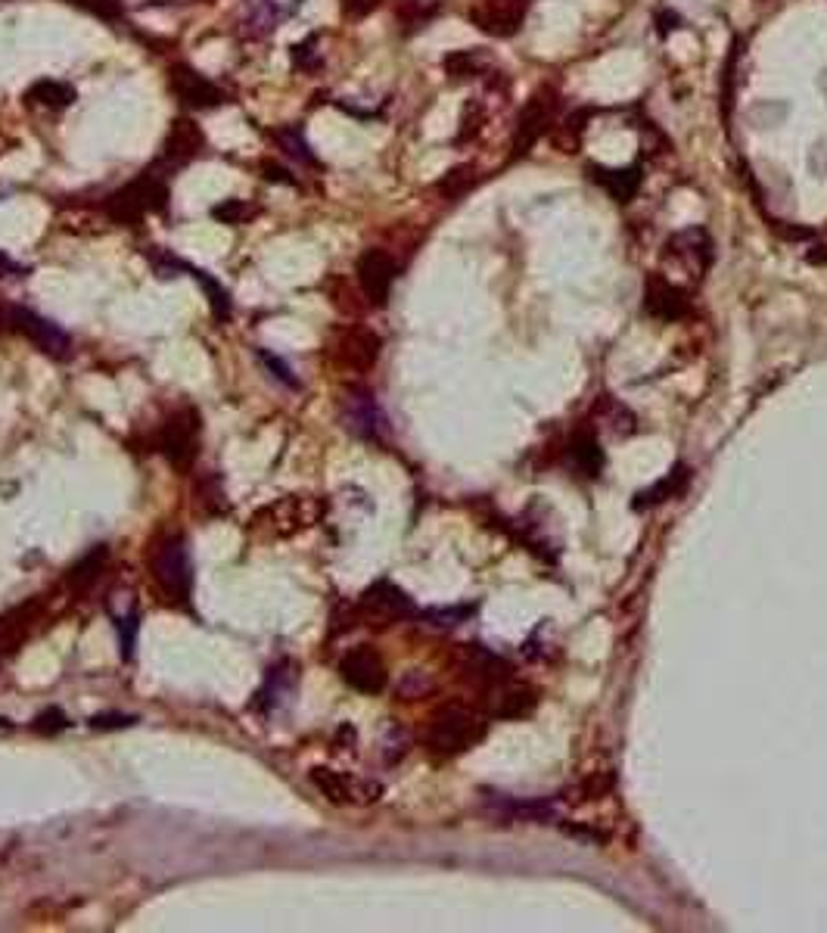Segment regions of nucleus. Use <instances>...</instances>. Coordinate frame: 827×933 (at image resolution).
<instances>
[{
    "mask_svg": "<svg viewBox=\"0 0 827 933\" xmlns=\"http://www.w3.org/2000/svg\"><path fill=\"white\" fill-rule=\"evenodd\" d=\"M482 731H486V725H482V719L473 710H467V706H445V710H439L430 719L426 747L439 756H458L482 738Z\"/></svg>",
    "mask_w": 827,
    "mask_h": 933,
    "instance_id": "f257e3e1",
    "label": "nucleus"
},
{
    "mask_svg": "<svg viewBox=\"0 0 827 933\" xmlns=\"http://www.w3.org/2000/svg\"><path fill=\"white\" fill-rule=\"evenodd\" d=\"M663 262H666V280H672V284H678L681 290H684V284H697L712 262L709 234L703 228H688V231L675 234L666 243Z\"/></svg>",
    "mask_w": 827,
    "mask_h": 933,
    "instance_id": "f03ea898",
    "label": "nucleus"
},
{
    "mask_svg": "<svg viewBox=\"0 0 827 933\" xmlns=\"http://www.w3.org/2000/svg\"><path fill=\"white\" fill-rule=\"evenodd\" d=\"M165 200H168L165 181H159L156 175H140L137 181H131L128 187H122L119 193L109 196L106 212L112 221L134 224L150 212H162Z\"/></svg>",
    "mask_w": 827,
    "mask_h": 933,
    "instance_id": "7ed1b4c3",
    "label": "nucleus"
},
{
    "mask_svg": "<svg viewBox=\"0 0 827 933\" xmlns=\"http://www.w3.org/2000/svg\"><path fill=\"white\" fill-rule=\"evenodd\" d=\"M153 576L159 582V588L165 595H171L175 601H187L190 588H193V567H190V554L181 535L175 539H165L156 545L153 551Z\"/></svg>",
    "mask_w": 827,
    "mask_h": 933,
    "instance_id": "20e7f679",
    "label": "nucleus"
},
{
    "mask_svg": "<svg viewBox=\"0 0 827 933\" xmlns=\"http://www.w3.org/2000/svg\"><path fill=\"white\" fill-rule=\"evenodd\" d=\"M196 442H199V411L193 408L171 414L159 433L162 455L175 467H190V461L196 458Z\"/></svg>",
    "mask_w": 827,
    "mask_h": 933,
    "instance_id": "39448f33",
    "label": "nucleus"
},
{
    "mask_svg": "<svg viewBox=\"0 0 827 933\" xmlns=\"http://www.w3.org/2000/svg\"><path fill=\"white\" fill-rule=\"evenodd\" d=\"M311 784H315L321 794L336 803V806H355V803H374L380 787L377 784H367V781H358L346 772H336V769H327V766H318L311 769Z\"/></svg>",
    "mask_w": 827,
    "mask_h": 933,
    "instance_id": "423d86ee",
    "label": "nucleus"
},
{
    "mask_svg": "<svg viewBox=\"0 0 827 933\" xmlns=\"http://www.w3.org/2000/svg\"><path fill=\"white\" fill-rule=\"evenodd\" d=\"M339 675H342V682L355 691H361V694H380L386 688V678H389L380 654L370 647L349 650L339 663Z\"/></svg>",
    "mask_w": 827,
    "mask_h": 933,
    "instance_id": "0eeeda50",
    "label": "nucleus"
},
{
    "mask_svg": "<svg viewBox=\"0 0 827 933\" xmlns=\"http://www.w3.org/2000/svg\"><path fill=\"white\" fill-rule=\"evenodd\" d=\"M302 7H305V0H246L243 32L252 38H265L277 32L283 22H290Z\"/></svg>",
    "mask_w": 827,
    "mask_h": 933,
    "instance_id": "6e6552de",
    "label": "nucleus"
},
{
    "mask_svg": "<svg viewBox=\"0 0 827 933\" xmlns=\"http://www.w3.org/2000/svg\"><path fill=\"white\" fill-rule=\"evenodd\" d=\"M168 88L190 109H212V106L224 103V94H221L218 84H212L206 75H199L190 66L168 69Z\"/></svg>",
    "mask_w": 827,
    "mask_h": 933,
    "instance_id": "1a4fd4ad",
    "label": "nucleus"
},
{
    "mask_svg": "<svg viewBox=\"0 0 827 933\" xmlns=\"http://www.w3.org/2000/svg\"><path fill=\"white\" fill-rule=\"evenodd\" d=\"M268 526L277 532V535H296V532H305L318 523L321 517V504L315 498H305V495H290V498H280L274 507H268Z\"/></svg>",
    "mask_w": 827,
    "mask_h": 933,
    "instance_id": "9d476101",
    "label": "nucleus"
},
{
    "mask_svg": "<svg viewBox=\"0 0 827 933\" xmlns=\"http://www.w3.org/2000/svg\"><path fill=\"white\" fill-rule=\"evenodd\" d=\"M7 321L19 330V333H25L32 343L41 349V352H50V355H63L66 349H69V336L56 327V324H50L47 318H41V315H35V311H28V308H10L7 311Z\"/></svg>",
    "mask_w": 827,
    "mask_h": 933,
    "instance_id": "9b49d317",
    "label": "nucleus"
},
{
    "mask_svg": "<svg viewBox=\"0 0 827 933\" xmlns=\"http://www.w3.org/2000/svg\"><path fill=\"white\" fill-rule=\"evenodd\" d=\"M392 280H395V262L386 256V252L383 249L364 252L361 262H358V284H361L364 296L374 305H383L389 299Z\"/></svg>",
    "mask_w": 827,
    "mask_h": 933,
    "instance_id": "f8f14e48",
    "label": "nucleus"
},
{
    "mask_svg": "<svg viewBox=\"0 0 827 933\" xmlns=\"http://www.w3.org/2000/svg\"><path fill=\"white\" fill-rule=\"evenodd\" d=\"M644 308L647 315L660 318V321H678L684 311H688V296L678 284L666 277H657L647 284V293H644Z\"/></svg>",
    "mask_w": 827,
    "mask_h": 933,
    "instance_id": "ddd939ff",
    "label": "nucleus"
},
{
    "mask_svg": "<svg viewBox=\"0 0 827 933\" xmlns=\"http://www.w3.org/2000/svg\"><path fill=\"white\" fill-rule=\"evenodd\" d=\"M364 613L377 616V619H402L411 613V601L402 588H395L392 582H377L374 588L364 591L361 598Z\"/></svg>",
    "mask_w": 827,
    "mask_h": 933,
    "instance_id": "4468645a",
    "label": "nucleus"
},
{
    "mask_svg": "<svg viewBox=\"0 0 827 933\" xmlns=\"http://www.w3.org/2000/svg\"><path fill=\"white\" fill-rule=\"evenodd\" d=\"M551 119H554V112H551V100H548L545 94H538V97H535V100L523 109V116H520V125H517V140H513V147H517V153L532 150V147H535V140L548 131Z\"/></svg>",
    "mask_w": 827,
    "mask_h": 933,
    "instance_id": "2eb2a0df",
    "label": "nucleus"
},
{
    "mask_svg": "<svg viewBox=\"0 0 827 933\" xmlns=\"http://www.w3.org/2000/svg\"><path fill=\"white\" fill-rule=\"evenodd\" d=\"M203 144H206L203 131H199L190 119H178L165 137V156L175 165H184V162H190L203 153Z\"/></svg>",
    "mask_w": 827,
    "mask_h": 933,
    "instance_id": "dca6fc26",
    "label": "nucleus"
},
{
    "mask_svg": "<svg viewBox=\"0 0 827 933\" xmlns=\"http://www.w3.org/2000/svg\"><path fill=\"white\" fill-rule=\"evenodd\" d=\"M591 172V178L601 184L616 203H629V200H635V193H638V187H641V168L638 165H632V168H597V165H591L588 168Z\"/></svg>",
    "mask_w": 827,
    "mask_h": 933,
    "instance_id": "f3484780",
    "label": "nucleus"
},
{
    "mask_svg": "<svg viewBox=\"0 0 827 933\" xmlns=\"http://www.w3.org/2000/svg\"><path fill=\"white\" fill-rule=\"evenodd\" d=\"M535 706V691L526 685H504L498 682V697L492 703V713L498 719H520L529 716V710Z\"/></svg>",
    "mask_w": 827,
    "mask_h": 933,
    "instance_id": "a211bd4d",
    "label": "nucleus"
},
{
    "mask_svg": "<svg viewBox=\"0 0 827 933\" xmlns=\"http://www.w3.org/2000/svg\"><path fill=\"white\" fill-rule=\"evenodd\" d=\"M106 557H109V551H106L103 545L84 554V557L75 563V567L69 570V585H72V588H88V585L100 576V570L106 567Z\"/></svg>",
    "mask_w": 827,
    "mask_h": 933,
    "instance_id": "6ab92c4d",
    "label": "nucleus"
},
{
    "mask_svg": "<svg viewBox=\"0 0 827 933\" xmlns=\"http://www.w3.org/2000/svg\"><path fill=\"white\" fill-rule=\"evenodd\" d=\"M28 100H35L41 106H50V109H63L75 100V91L63 81H38L32 91H28Z\"/></svg>",
    "mask_w": 827,
    "mask_h": 933,
    "instance_id": "aec40b11",
    "label": "nucleus"
},
{
    "mask_svg": "<svg viewBox=\"0 0 827 933\" xmlns=\"http://www.w3.org/2000/svg\"><path fill=\"white\" fill-rule=\"evenodd\" d=\"M187 274H190L193 280H199V284H203V290H206V296H209V305H212V311H215V318H227V315H231V296H227V290L218 284L215 277H209L206 271H199V268H190V265H187Z\"/></svg>",
    "mask_w": 827,
    "mask_h": 933,
    "instance_id": "412c9836",
    "label": "nucleus"
},
{
    "mask_svg": "<svg viewBox=\"0 0 827 933\" xmlns=\"http://www.w3.org/2000/svg\"><path fill=\"white\" fill-rule=\"evenodd\" d=\"M569 455H573L576 467L585 470L588 476H594L597 470H601V448H597V442L591 436H579L573 442V448H569Z\"/></svg>",
    "mask_w": 827,
    "mask_h": 933,
    "instance_id": "4be33fe9",
    "label": "nucleus"
},
{
    "mask_svg": "<svg viewBox=\"0 0 827 933\" xmlns=\"http://www.w3.org/2000/svg\"><path fill=\"white\" fill-rule=\"evenodd\" d=\"M274 140H277V144H280V150L287 153L290 159H296V162H305V165H311V162H315V156H311V147L305 144L302 131H296V128H283V131H274Z\"/></svg>",
    "mask_w": 827,
    "mask_h": 933,
    "instance_id": "5701e85b",
    "label": "nucleus"
},
{
    "mask_svg": "<svg viewBox=\"0 0 827 933\" xmlns=\"http://www.w3.org/2000/svg\"><path fill=\"white\" fill-rule=\"evenodd\" d=\"M377 408H374V402L370 399H358L355 405H352V411H349V427L352 430H361L364 436H374V430H377Z\"/></svg>",
    "mask_w": 827,
    "mask_h": 933,
    "instance_id": "b1692460",
    "label": "nucleus"
},
{
    "mask_svg": "<svg viewBox=\"0 0 827 933\" xmlns=\"http://www.w3.org/2000/svg\"><path fill=\"white\" fill-rule=\"evenodd\" d=\"M66 4H72V7H78L84 13H91V16H100L106 22H116L122 16L119 0H66Z\"/></svg>",
    "mask_w": 827,
    "mask_h": 933,
    "instance_id": "393cba45",
    "label": "nucleus"
},
{
    "mask_svg": "<svg viewBox=\"0 0 827 933\" xmlns=\"http://www.w3.org/2000/svg\"><path fill=\"white\" fill-rule=\"evenodd\" d=\"M252 215H255V209L243 200H224L212 209V218H218L221 224H240Z\"/></svg>",
    "mask_w": 827,
    "mask_h": 933,
    "instance_id": "a878e982",
    "label": "nucleus"
},
{
    "mask_svg": "<svg viewBox=\"0 0 827 933\" xmlns=\"http://www.w3.org/2000/svg\"><path fill=\"white\" fill-rule=\"evenodd\" d=\"M451 78H467L479 69V53L476 50H464V53H451L445 60Z\"/></svg>",
    "mask_w": 827,
    "mask_h": 933,
    "instance_id": "bb28decb",
    "label": "nucleus"
},
{
    "mask_svg": "<svg viewBox=\"0 0 827 933\" xmlns=\"http://www.w3.org/2000/svg\"><path fill=\"white\" fill-rule=\"evenodd\" d=\"M137 722V716H125V713H103L91 719L94 731H119V728H131Z\"/></svg>",
    "mask_w": 827,
    "mask_h": 933,
    "instance_id": "cd10ccee",
    "label": "nucleus"
},
{
    "mask_svg": "<svg viewBox=\"0 0 827 933\" xmlns=\"http://www.w3.org/2000/svg\"><path fill=\"white\" fill-rule=\"evenodd\" d=\"M259 358H262V364L268 367V371H274V377H277V380H280L283 386H290V389H296V386H299V380L293 377V371H290V367H287V364H283V361H280L277 355H268V352H259Z\"/></svg>",
    "mask_w": 827,
    "mask_h": 933,
    "instance_id": "c85d7f7f",
    "label": "nucleus"
},
{
    "mask_svg": "<svg viewBox=\"0 0 827 933\" xmlns=\"http://www.w3.org/2000/svg\"><path fill=\"white\" fill-rule=\"evenodd\" d=\"M32 728H35L38 734H56V731L66 728V716H63L60 710H47V713H41V716L32 722Z\"/></svg>",
    "mask_w": 827,
    "mask_h": 933,
    "instance_id": "c756f323",
    "label": "nucleus"
},
{
    "mask_svg": "<svg viewBox=\"0 0 827 933\" xmlns=\"http://www.w3.org/2000/svg\"><path fill=\"white\" fill-rule=\"evenodd\" d=\"M119 638H122V657L128 660L134 654V638H137V616H125L119 619Z\"/></svg>",
    "mask_w": 827,
    "mask_h": 933,
    "instance_id": "7c9ffc66",
    "label": "nucleus"
},
{
    "mask_svg": "<svg viewBox=\"0 0 827 933\" xmlns=\"http://www.w3.org/2000/svg\"><path fill=\"white\" fill-rule=\"evenodd\" d=\"M377 4L380 0H342V10H346L349 16H367Z\"/></svg>",
    "mask_w": 827,
    "mask_h": 933,
    "instance_id": "2f4dec72",
    "label": "nucleus"
}]
</instances>
